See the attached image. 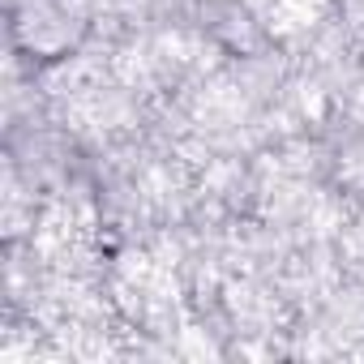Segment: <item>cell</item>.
<instances>
[{"instance_id":"obj_1","label":"cell","mask_w":364,"mask_h":364,"mask_svg":"<svg viewBox=\"0 0 364 364\" xmlns=\"http://www.w3.org/2000/svg\"><path fill=\"white\" fill-rule=\"evenodd\" d=\"M90 31L86 0H14V39L26 60L52 65L77 52Z\"/></svg>"}]
</instances>
